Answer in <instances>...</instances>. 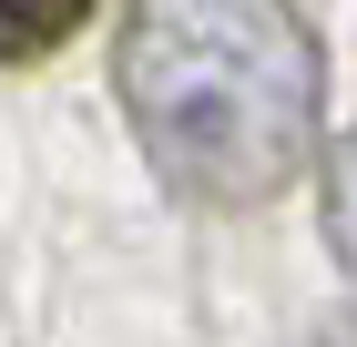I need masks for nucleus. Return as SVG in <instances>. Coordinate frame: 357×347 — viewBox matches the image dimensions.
<instances>
[{
    "label": "nucleus",
    "instance_id": "nucleus-1",
    "mask_svg": "<svg viewBox=\"0 0 357 347\" xmlns=\"http://www.w3.org/2000/svg\"><path fill=\"white\" fill-rule=\"evenodd\" d=\"M112 82L184 205L255 214L317 154L327 72L296 0H133Z\"/></svg>",
    "mask_w": 357,
    "mask_h": 347
},
{
    "label": "nucleus",
    "instance_id": "nucleus-2",
    "mask_svg": "<svg viewBox=\"0 0 357 347\" xmlns=\"http://www.w3.org/2000/svg\"><path fill=\"white\" fill-rule=\"evenodd\" d=\"M92 21V0H0V61H41Z\"/></svg>",
    "mask_w": 357,
    "mask_h": 347
}]
</instances>
